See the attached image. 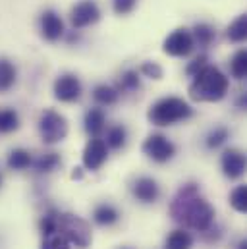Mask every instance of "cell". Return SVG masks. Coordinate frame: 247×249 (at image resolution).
Instances as JSON below:
<instances>
[{
  "mask_svg": "<svg viewBox=\"0 0 247 249\" xmlns=\"http://www.w3.org/2000/svg\"><path fill=\"white\" fill-rule=\"evenodd\" d=\"M41 249H70V242L58 234H51V236H43V244H41Z\"/></svg>",
  "mask_w": 247,
  "mask_h": 249,
  "instance_id": "30",
  "label": "cell"
},
{
  "mask_svg": "<svg viewBox=\"0 0 247 249\" xmlns=\"http://www.w3.org/2000/svg\"><path fill=\"white\" fill-rule=\"evenodd\" d=\"M19 127V116L14 108L0 110V133H12Z\"/></svg>",
  "mask_w": 247,
  "mask_h": 249,
  "instance_id": "23",
  "label": "cell"
},
{
  "mask_svg": "<svg viewBox=\"0 0 247 249\" xmlns=\"http://www.w3.org/2000/svg\"><path fill=\"white\" fill-rule=\"evenodd\" d=\"M106 157H108V147H106L105 139L93 137V139H89V143L83 149V166L91 172H97L106 162Z\"/></svg>",
  "mask_w": 247,
  "mask_h": 249,
  "instance_id": "9",
  "label": "cell"
},
{
  "mask_svg": "<svg viewBox=\"0 0 247 249\" xmlns=\"http://www.w3.org/2000/svg\"><path fill=\"white\" fill-rule=\"evenodd\" d=\"M33 166H35V170L39 172V174H49V172H53L58 164H60V157L56 155V153H45V155H41L35 162H31Z\"/></svg>",
  "mask_w": 247,
  "mask_h": 249,
  "instance_id": "22",
  "label": "cell"
},
{
  "mask_svg": "<svg viewBox=\"0 0 247 249\" xmlns=\"http://www.w3.org/2000/svg\"><path fill=\"white\" fill-rule=\"evenodd\" d=\"M85 131L91 135V137H99L103 131H105V124H106V118H105V112L101 108H91L87 114H85Z\"/></svg>",
  "mask_w": 247,
  "mask_h": 249,
  "instance_id": "14",
  "label": "cell"
},
{
  "mask_svg": "<svg viewBox=\"0 0 247 249\" xmlns=\"http://www.w3.org/2000/svg\"><path fill=\"white\" fill-rule=\"evenodd\" d=\"M143 153L147 159L159 162V164H164L168 160L174 159L176 155V145L162 133H151L145 141H143Z\"/></svg>",
  "mask_w": 247,
  "mask_h": 249,
  "instance_id": "6",
  "label": "cell"
},
{
  "mask_svg": "<svg viewBox=\"0 0 247 249\" xmlns=\"http://www.w3.org/2000/svg\"><path fill=\"white\" fill-rule=\"evenodd\" d=\"M93 218H95V222L101 224V226H112V224H116V222L120 220V213H118L116 207H112V205H108V203H103V205H99V207L95 209Z\"/></svg>",
  "mask_w": 247,
  "mask_h": 249,
  "instance_id": "15",
  "label": "cell"
},
{
  "mask_svg": "<svg viewBox=\"0 0 247 249\" xmlns=\"http://www.w3.org/2000/svg\"><path fill=\"white\" fill-rule=\"evenodd\" d=\"M230 139V131H228V127H214L209 135H207V147L209 149H218V147H222L226 141Z\"/></svg>",
  "mask_w": 247,
  "mask_h": 249,
  "instance_id": "26",
  "label": "cell"
},
{
  "mask_svg": "<svg viewBox=\"0 0 247 249\" xmlns=\"http://www.w3.org/2000/svg\"><path fill=\"white\" fill-rule=\"evenodd\" d=\"M139 73H143L145 77H151V79H162V68L159 66L157 62H145L141 66Z\"/></svg>",
  "mask_w": 247,
  "mask_h": 249,
  "instance_id": "31",
  "label": "cell"
},
{
  "mask_svg": "<svg viewBox=\"0 0 247 249\" xmlns=\"http://www.w3.org/2000/svg\"><path fill=\"white\" fill-rule=\"evenodd\" d=\"M125 139H127V131L124 125H112L106 129V147L110 149H122L125 145Z\"/></svg>",
  "mask_w": 247,
  "mask_h": 249,
  "instance_id": "24",
  "label": "cell"
},
{
  "mask_svg": "<svg viewBox=\"0 0 247 249\" xmlns=\"http://www.w3.org/2000/svg\"><path fill=\"white\" fill-rule=\"evenodd\" d=\"M54 97L60 103H73L81 97V81L73 73H64L54 81Z\"/></svg>",
  "mask_w": 247,
  "mask_h": 249,
  "instance_id": "10",
  "label": "cell"
},
{
  "mask_svg": "<svg viewBox=\"0 0 247 249\" xmlns=\"http://www.w3.org/2000/svg\"><path fill=\"white\" fill-rule=\"evenodd\" d=\"M0 186H2V174H0Z\"/></svg>",
  "mask_w": 247,
  "mask_h": 249,
  "instance_id": "35",
  "label": "cell"
},
{
  "mask_svg": "<svg viewBox=\"0 0 247 249\" xmlns=\"http://www.w3.org/2000/svg\"><path fill=\"white\" fill-rule=\"evenodd\" d=\"M99 18H101V8L95 0H81L71 10V25L75 29L89 27V25L97 23Z\"/></svg>",
  "mask_w": 247,
  "mask_h": 249,
  "instance_id": "8",
  "label": "cell"
},
{
  "mask_svg": "<svg viewBox=\"0 0 247 249\" xmlns=\"http://www.w3.org/2000/svg\"><path fill=\"white\" fill-rule=\"evenodd\" d=\"M137 0H112V8L118 16H125L135 8Z\"/></svg>",
  "mask_w": 247,
  "mask_h": 249,
  "instance_id": "32",
  "label": "cell"
},
{
  "mask_svg": "<svg viewBox=\"0 0 247 249\" xmlns=\"http://www.w3.org/2000/svg\"><path fill=\"white\" fill-rule=\"evenodd\" d=\"M220 166H222V174L228 180H238L246 172V155L240 149H228L222 153Z\"/></svg>",
  "mask_w": 247,
  "mask_h": 249,
  "instance_id": "11",
  "label": "cell"
},
{
  "mask_svg": "<svg viewBox=\"0 0 247 249\" xmlns=\"http://www.w3.org/2000/svg\"><path fill=\"white\" fill-rule=\"evenodd\" d=\"M228 87V77L218 68L207 64L193 75V81L189 85V97L197 103H218L226 97Z\"/></svg>",
  "mask_w": 247,
  "mask_h": 249,
  "instance_id": "2",
  "label": "cell"
},
{
  "mask_svg": "<svg viewBox=\"0 0 247 249\" xmlns=\"http://www.w3.org/2000/svg\"><path fill=\"white\" fill-rule=\"evenodd\" d=\"M230 71L236 79H246L247 77V53L244 49L234 54V58L230 62Z\"/></svg>",
  "mask_w": 247,
  "mask_h": 249,
  "instance_id": "25",
  "label": "cell"
},
{
  "mask_svg": "<svg viewBox=\"0 0 247 249\" xmlns=\"http://www.w3.org/2000/svg\"><path fill=\"white\" fill-rule=\"evenodd\" d=\"M170 216L184 228L207 232L214 224V207L205 197H201L197 184L189 182L180 187L172 199Z\"/></svg>",
  "mask_w": 247,
  "mask_h": 249,
  "instance_id": "1",
  "label": "cell"
},
{
  "mask_svg": "<svg viewBox=\"0 0 247 249\" xmlns=\"http://www.w3.org/2000/svg\"><path fill=\"white\" fill-rule=\"evenodd\" d=\"M8 168L10 170H25L31 166L33 159H31V153L25 151V149H14L10 155H8Z\"/></svg>",
  "mask_w": 247,
  "mask_h": 249,
  "instance_id": "20",
  "label": "cell"
},
{
  "mask_svg": "<svg viewBox=\"0 0 247 249\" xmlns=\"http://www.w3.org/2000/svg\"><path fill=\"white\" fill-rule=\"evenodd\" d=\"M39 29H41V35L45 41L56 43L64 35V21L54 10H45L39 19Z\"/></svg>",
  "mask_w": 247,
  "mask_h": 249,
  "instance_id": "12",
  "label": "cell"
},
{
  "mask_svg": "<svg viewBox=\"0 0 247 249\" xmlns=\"http://www.w3.org/2000/svg\"><path fill=\"white\" fill-rule=\"evenodd\" d=\"M56 232L62 234L70 246H75L79 249H85L91 246L93 242V232L87 220H83L77 214L71 213H62L58 214V224H56Z\"/></svg>",
  "mask_w": 247,
  "mask_h": 249,
  "instance_id": "4",
  "label": "cell"
},
{
  "mask_svg": "<svg viewBox=\"0 0 247 249\" xmlns=\"http://www.w3.org/2000/svg\"><path fill=\"white\" fill-rule=\"evenodd\" d=\"M207 62H209V58H207L205 54H201V56H197V58H195L193 62H191V64H189V66H187V73H189V75L193 77V75H195V73H197L199 70H203V68L207 66Z\"/></svg>",
  "mask_w": 247,
  "mask_h": 249,
  "instance_id": "33",
  "label": "cell"
},
{
  "mask_svg": "<svg viewBox=\"0 0 247 249\" xmlns=\"http://www.w3.org/2000/svg\"><path fill=\"white\" fill-rule=\"evenodd\" d=\"M191 37H193V43H197L199 47L207 49L212 45L216 33H214V27H211L209 23H197L191 31Z\"/></svg>",
  "mask_w": 247,
  "mask_h": 249,
  "instance_id": "17",
  "label": "cell"
},
{
  "mask_svg": "<svg viewBox=\"0 0 247 249\" xmlns=\"http://www.w3.org/2000/svg\"><path fill=\"white\" fill-rule=\"evenodd\" d=\"M139 87H141L139 71H135V70H127L122 75L120 83H118V91H125V93H131V91H135Z\"/></svg>",
  "mask_w": 247,
  "mask_h": 249,
  "instance_id": "27",
  "label": "cell"
},
{
  "mask_svg": "<svg viewBox=\"0 0 247 249\" xmlns=\"http://www.w3.org/2000/svg\"><path fill=\"white\" fill-rule=\"evenodd\" d=\"M191 116H193V108L180 97H164V99L157 101L147 112L149 122L153 125H159V127L174 125L178 122L189 120Z\"/></svg>",
  "mask_w": 247,
  "mask_h": 249,
  "instance_id": "3",
  "label": "cell"
},
{
  "mask_svg": "<svg viewBox=\"0 0 247 249\" xmlns=\"http://www.w3.org/2000/svg\"><path fill=\"white\" fill-rule=\"evenodd\" d=\"M193 37H191V31L189 29H176L172 31L166 39H164V45H162V51L168 54V56H176V58H182L187 56L191 51H193Z\"/></svg>",
  "mask_w": 247,
  "mask_h": 249,
  "instance_id": "7",
  "label": "cell"
},
{
  "mask_svg": "<svg viewBox=\"0 0 247 249\" xmlns=\"http://www.w3.org/2000/svg\"><path fill=\"white\" fill-rule=\"evenodd\" d=\"M230 205L238 213L247 211V186H238L230 193Z\"/></svg>",
  "mask_w": 247,
  "mask_h": 249,
  "instance_id": "28",
  "label": "cell"
},
{
  "mask_svg": "<svg viewBox=\"0 0 247 249\" xmlns=\"http://www.w3.org/2000/svg\"><path fill=\"white\" fill-rule=\"evenodd\" d=\"M39 133L47 145L60 143L68 135V120L60 112H56L53 108H45L39 118Z\"/></svg>",
  "mask_w": 247,
  "mask_h": 249,
  "instance_id": "5",
  "label": "cell"
},
{
  "mask_svg": "<svg viewBox=\"0 0 247 249\" xmlns=\"http://www.w3.org/2000/svg\"><path fill=\"white\" fill-rule=\"evenodd\" d=\"M131 193L141 203H155L159 199V195H160V187L157 184V180L143 176V178H137L131 184Z\"/></svg>",
  "mask_w": 247,
  "mask_h": 249,
  "instance_id": "13",
  "label": "cell"
},
{
  "mask_svg": "<svg viewBox=\"0 0 247 249\" xmlns=\"http://www.w3.org/2000/svg\"><path fill=\"white\" fill-rule=\"evenodd\" d=\"M226 35H228V39H230L232 43H242V41H246V37H247V16L246 14L238 16V18L230 23Z\"/></svg>",
  "mask_w": 247,
  "mask_h": 249,
  "instance_id": "21",
  "label": "cell"
},
{
  "mask_svg": "<svg viewBox=\"0 0 247 249\" xmlns=\"http://www.w3.org/2000/svg\"><path fill=\"white\" fill-rule=\"evenodd\" d=\"M16 75H18L16 66L10 62V60H6V58H0V91L2 93L10 91L14 87Z\"/></svg>",
  "mask_w": 247,
  "mask_h": 249,
  "instance_id": "19",
  "label": "cell"
},
{
  "mask_svg": "<svg viewBox=\"0 0 247 249\" xmlns=\"http://www.w3.org/2000/svg\"><path fill=\"white\" fill-rule=\"evenodd\" d=\"M238 249H247V242H246V240H242V242L238 244Z\"/></svg>",
  "mask_w": 247,
  "mask_h": 249,
  "instance_id": "34",
  "label": "cell"
},
{
  "mask_svg": "<svg viewBox=\"0 0 247 249\" xmlns=\"http://www.w3.org/2000/svg\"><path fill=\"white\" fill-rule=\"evenodd\" d=\"M58 211H49L43 218H41V222H39V228H41V234L43 236H51V234H54L56 232V224H58Z\"/></svg>",
  "mask_w": 247,
  "mask_h": 249,
  "instance_id": "29",
  "label": "cell"
},
{
  "mask_svg": "<svg viewBox=\"0 0 247 249\" xmlns=\"http://www.w3.org/2000/svg\"><path fill=\"white\" fill-rule=\"evenodd\" d=\"M193 248V236L189 232L182 230H174L166 242H164V249H191Z\"/></svg>",
  "mask_w": 247,
  "mask_h": 249,
  "instance_id": "18",
  "label": "cell"
},
{
  "mask_svg": "<svg viewBox=\"0 0 247 249\" xmlns=\"http://www.w3.org/2000/svg\"><path fill=\"white\" fill-rule=\"evenodd\" d=\"M93 99L99 103V105H103V107H110V105H116L118 103V99H120V91L118 89H114V87H110V85H97L95 89H93Z\"/></svg>",
  "mask_w": 247,
  "mask_h": 249,
  "instance_id": "16",
  "label": "cell"
}]
</instances>
